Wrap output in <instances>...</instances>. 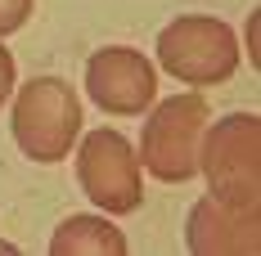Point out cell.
I'll list each match as a JSON object with an SVG mask.
<instances>
[{
  "mask_svg": "<svg viewBox=\"0 0 261 256\" xmlns=\"http://www.w3.org/2000/svg\"><path fill=\"white\" fill-rule=\"evenodd\" d=\"M212 122V103L203 95H171L149 112L140 135V171L162 184H185L198 176V144Z\"/></svg>",
  "mask_w": 261,
  "mask_h": 256,
  "instance_id": "cell-3",
  "label": "cell"
},
{
  "mask_svg": "<svg viewBox=\"0 0 261 256\" xmlns=\"http://www.w3.org/2000/svg\"><path fill=\"white\" fill-rule=\"evenodd\" d=\"M54 256H126L130 243L108 216H68L50 238Z\"/></svg>",
  "mask_w": 261,
  "mask_h": 256,
  "instance_id": "cell-8",
  "label": "cell"
},
{
  "mask_svg": "<svg viewBox=\"0 0 261 256\" xmlns=\"http://www.w3.org/2000/svg\"><path fill=\"white\" fill-rule=\"evenodd\" d=\"M14 144L32 162H63L81 139V95L63 77H32L14 99Z\"/></svg>",
  "mask_w": 261,
  "mask_h": 256,
  "instance_id": "cell-2",
  "label": "cell"
},
{
  "mask_svg": "<svg viewBox=\"0 0 261 256\" xmlns=\"http://www.w3.org/2000/svg\"><path fill=\"white\" fill-rule=\"evenodd\" d=\"M86 95L113 117H140L158 95V72L140 50L104 45L86 59Z\"/></svg>",
  "mask_w": 261,
  "mask_h": 256,
  "instance_id": "cell-6",
  "label": "cell"
},
{
  "mask_svg": "<svg viewBox=\"0 0 261 256\" xmlns=\"http://www.w3.org/2000/svg\"><path fill=\"white\" fill-rule=\"evenodd\" d=\"M9 90H14V54L0 45V108L9 99Z\"/></svg>",
  "mask_w": 261,
  "mask_h": 256,
  "instance_id": "cell-10",
  "label": "cell"
},
{
  "mask_svg": "<svg viewBox=\"0 0 261 256\" xmlns=\"http://www.w3.org/2000/svg\"><path fill=\"white\" fill-rule=\"evenodd\" d=\"M198 176L207 180V193L230 211L261 216V117L230 112L207 122L198 144Z\"/></svg>",
  "mask_w": 261,
  "mask_h": 256,
  "instance_id": "cell-1",
  "label": "cell"
},
{
  "mask_svg": "<svg viewBox=\"0 0 261 256\" xmlns=\"http://www.w3.org/2000/svg\"><path fill=\"white\" fill-rule=\"evenodd\" d=\"M32 18V0H0V36L18 32Z\"/></svg>",
  "mask_w": 261,
  "mask_h": 256,
  "instance_id": "cell-9",
  "label": "cell"
},
{
  "mask_svg": "<svg viewBox=\"0 0 261 256\" xmlns=\"http://www.w3.org/2000/svg\"><path fill=\"white\" fill-rule=\"evenodd\" d=\"M158 63L180 86H221L239 68V41L221 18L180 14L158 32Z\"/></svg>",
  "mask_w": 261,
  "mask_h": 256,
  "instance_id": "cell-4",
  "label": "cell"
},
{
  "mask_svg": "<svg viewBox=\"0 0 261 256\" xmlns=\"http://www.w3.org/2000/svg\"><path fill=\"white\" fill-rule=\"evenodd\" d=\"M77 184L104 216H130L144 203L140 157L122 130H90L77 149Z\"/></svg>",
  "mask_w": 261,
  "mask_h": 256,
  "instance_id": "cell-5",
  "label": "cell"
},
{
  "mask_svg": "<svg viewBox=\"0 0 261 256\" xmlns=\"http://www.w3.org/2000/svg\"><path fill=\"white\" fill-rule=\"evenodd\" d=\"M261 216H243L230 211L216 198L189 207V220H185V247L194 256H252L261 247Z\"/></svg>",
  "mask_w": 261,
  "mask_h": 256,
  "instance_id": "cell-7",
  "label": "cell"
}]
</instances>
